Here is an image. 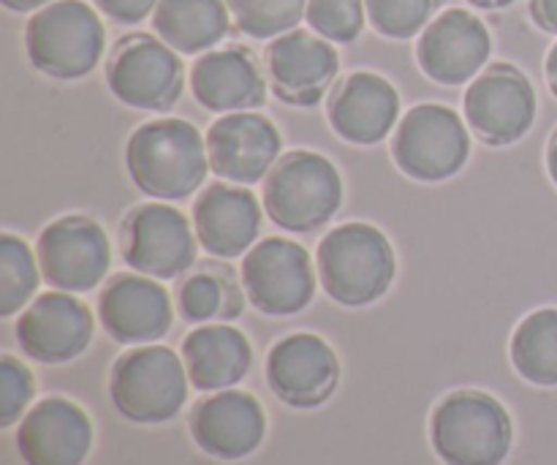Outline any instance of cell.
I'll list each match as a JSON object with an SVG mask.
<instances>
[{"mask_svg":"<svg viewBox=\"0 0 557 465\" xmlns=\"http://www.w3.org/2000/svg\"><path fill=\"white\" fill-rule=\"evenodd\" d=\"M125 167L136 188L150 199H188L210 172L207 136L183 118L150 120L131 134Z\"/></svg>","mask_w":557,"mask_h":465,"instance_id":"1","label":"cell"},{"mask_svg":"<svg viewBox=\"0 0 557 465\" xmlns=\"http://www.w3.org/2000/svg\"><path fill=\"white\" fill-rule=\"evenodd\" d=\"M324 292L346 308H364L384 297L397 276L395 248L373 223L351 221L332 229L315 250Z\"/></svg>","mask_w":557,"mask_h":465,"instance_id":"2","label":"cell"},{"mask_svg":"<svg viewBox=\"0 0 557 465\" xmlns=\"http://www.w3.org/2000/svg\"><path fill=\"white\" fill-rule=\"evenodd\" d=\"M107 30L85 0H54L30 16L25 52L36 71L52 79H82L101 63Z\"/></svg>","mask_w":557,"mask_h":465,"instance_id":"3","label":"cell"},{"mask_svg":"<svg viewBox=\"0 0 557 465\" xmlns=\"http://www.w3.org/2000/svg\"><path fill=\"white\" fill-rule=\"evenodd\" d=\"M430 441L446 465H500L511 452L515 425L493 395L460 390L435 406Z\"/></svg>","mask_w":557,"mask_h":465,"instance_id":"4","label":"cell"},{"mask_svg":"<svg viewBox=\"0 0 557 465\" xmlns=\"http://www.w3.org/2000/svg\"><path fill=\"white\" fill-rule=\"evenodd\" d=\"M343 205V180L330 158L292 150L277 158L264 180V210L272 223L294 234L326 227Z\"/></svg>","mask_w":557,"mask_h":465,"instance_id":"5","label":"cell"},{"mask_svg":"<svg viewBox=\"0 0 557 465\" xmlns=\"http://www.w3.org/2000/svg\"><path fill=\"white\" fill-rule=\"evenodd\" d=\"M188 381L183 357L166 346L147 343L114 363L109 397L120 417L136 425H161L177 417L185 406Z\"/></svg>","mask_w":557,"mask_h":465,"instance_id":"6","label":"cell"},{"mask_svg":"<svg viewBox=\"0 0 557 465\" xmlns=\"http://www.w3.org/2000/svg\"><path fill=\"white\" fill-rule=\"evenodd\" d=\"M471 134L455 109L444 103H419L408 109L392 136L397 169L419 183H441L466 167Z\"/></svg>","mask_w":557,"mask_h":465,"instance_id":"7","label":"cell"},{"mask_svg":"<svg viewBox=\"0 0 557 465\" xmlns=\"http://www.w3.org/2000/svg\"><path fill=\"white\" fill-rule=\"evenodd\" d=\"M107 85L125 107L166 112L183 96V58L163 38L134 33L114 44L107 63Z\"/></svg>","mask_w":557,"mask_h":465,"instance_id":"8","label":"cell"},{"mask_svg":"<svg viewBox=\"0 0 557 465\" xmlns=\"http://www.w3.org/2000/svg\"><path fill=\"white\" fill-rule=\"evenodd\" d=\"M536 109L533 82L511 63H493L484 69L462 98L468 129L490 147L520 142L533 129Z\"/></svg>","mask_w":557,"mask_h":465,"instance_id":"9","label":"cell"},{"mask_svg":"<svg viewBox=\"0 0 557 465\" xmlns=\"http://www.w3.org/2000/svg\"><path fill=\"white\" fill-rule=\"evenodd\" d=\"M243 289L250 305L267 316H294L315 294V270L305 245L264 237L243 256Z\"/></svg>","mask_w":557,"mask_h":465,"instance_id":"10","label":"cell"},{"mask_svg":"<svg viewBox=\"0 0 557 465\" xmlns=\"http://www.w3.org/2000/svg\"><path fill=\"white\" fill-rule=\"evenodd\" d=\"M123 259L131 270L158 281H174L196 265V229L177 207L150 201L123 221Z\"/></svg>","mask_w":557,"mask_h":465,"instance_id":"11","label":"cell"},{"mask_svg":"<svg viewBox=\"0 0 557 465\" xmlns=\"http://www.w3.org/2000/svg\"><path fill=\"white\" fill-rule=\"evenodd\" d=\"M44 281L58 292L82 294L101 286L112 267V245L101 223L87 216H63L36 243Z\"/></svg>","mask_w":557,"mask_h":465,"instance_id":"12","label":"cell"},{"mask_svg":"<svg viewBox=\"0 0 557 465\" xmlns=\"http://www.w3.org/2000/svg\"><path fill=\"white\" fill-rule=\"evenodd\" d=\"M493 52V36L479 14L446 9L419 33L417 60L424 76L446 87L476 79Z\"/></svg>","mask_w":557,"mask_h":465,"instance_id":"13","label":"cell"},{"mask_svg":"<svg viewBox=\"0 0 557 465\" xmlns=\"http://www.w3.org/2000/svg\"><path fill=\"white\" fill-rule=\"evenodd\" d=\"M272 93L292 107H315L341 71V54L313 30H294L272 38L264 54Z\"/></svg>","mask_w":557,"mask_h":465,"instance_id":"14","label":"cell"},{"mask_svg":"<svg viewBox=\"0 0 557 465\" xmlns=\"http://www.w3.org/2000/svg\"><path fill=\"white\" fill-rule=\"evenodd\" d=\"M341 363L324 338L294 332L267 354V384L292 408H319L335 395Z\"/></svg>","mask_w":557,"mask_h":465,"instance_id":"15","label":"cell"},{"mask_svg":"<svg viewBox=\"0 0 557 465\" xmlns=\"http://www.w3.org/2000/svg\"><path fill=\"white\" fill-rule=\"evenodd\" d=\"M92 314L69 292H47L33 299L16 321L22 354L41 365H63L87 352L92 341Z\"/></svg>","mask_w":557,"mask_h":465,"instance_id":"16","label":"cell"},{"mask_svg":"<svg viewBox=\"0 0 557 465\" xmlns=\"http://www.w3.org/2000/svg\"><path fill=\"white\" fill-rule=\"evenodd\" d=\"M281 150V131L259 112L223 114L207 131L210 169L226 183H261L277 163Z\"/></svg>","mask_w":557,"mask_h":465,"instance_id":"17","label":"cell"},{"mask_svg":"<svg viewBox=\"0 0 557 465\" xmlns=\"http://www.w3.org/2000/svg\"><path fill=\"white\" fill-rule=\"evenodd\" d=\"M103 330L125 346H147L172 330L174 308L166 289L150 276H114L98 297Z\"/></svg>","mask_w":557,"mask_h":465,"instance_id":"18","label":"cell"},{"mask_svg":"<svg viewBox=\"0 0 557 465\" xmlns=\"http://www.w3.org/2000/svg\"><path fill=\"white\" fill-rule=\"evenodd\" d=\"M326 118L332 131L351 145H379L400 123V93L373 71L343 76L330 93Z\"/></svg>","mask_w":557,"mask_h":465,"instance_id":"19","label":"cell"},{"mask_svg":"<svg viewBox=\"0 0 557 465\" xmlns=\"http://www.w3.org/2000/svg\"><path fill=\"white\" fill-rule=\"evenodd\" d=\"M188 425L196 446L215 461H243L267 436L264 408L243 390H221L199 401Z\"/></svg>","mask_w":557,"mask_h":465,"instance_id":"20","label":"cell"},{"mask_svg":"<svg viewBox=\"0 0 557 465\" xmlns=\"http://www.w3.org/2000/svg\"><path fill=\"white\" fill-rule=\"evenodd\" d=\"M16 450L25 465H82L92 450V423L65 397H44L22 417Z\"/></svg>","mask_w":557,"mask_h":465,"instance_id":"21","label":"cell"},{"mask_svg":"<svg viewBox=\"0 0 557 465\" xmlns=\"http://www.w3.org/2000/svg\"><path fill=\"white\" fill-rule=\"evenodd\" d=\"M194 229L199 245L215 259H237L261 234V205L253 191L237 183H212L196 196Z\"/></svg>","mask_w":557,"mask_h":465,"instance_id":"22","label":"cell"},{"mask_svg":"<svg viewBox=\"0 0 557 465\" xmlns=\"http://www.w3.org/2000/svg\"><path fill=\"white\" fill-rule=\"evenodd\" d=\"M267 76L248 47H221L199 54L190 69V90L207 112H253L267 101Z\"/></svg>","mask_w":557,"mask_h":465,"instance_id":"23","label":"cell"},{"mask_svg":"<svg viewBox=\"0 0 557 465\" xmlns=\"http://www.w3.org/2000/svg\"><path fill=\"white\" fill-rule=\"evenodd\" d=\"M183 363L199 392L232 390L248 376L253 352L248 338L228 325L196 327L183 341Z\"/></svg>","mask_w":557,"mask_h":465,"instance_id":"24","label":"cell"},{"mask_svg":"<svg viewBox=\"0 0 557 465\" xmlns=\"http://www.w3.org/2000/svg\"><path fill=\"white\" fill-rule=\"evenodd\" d=\"M232 11L226 0H161L152 30L180 54H205L226 38Z\"/></svg>","mask_w":557,"mask_h":465,"instance_id":"25","label":"cell"},{"mask_svg":"<svg viewBox=\"0 0 557 465\" xmlns=\"http://www.w3.org/2000/svg\"><path fill=\"white\" fill-rule=\"evenodd\" d=\"M177 310L188 325H205L212 319H237L243 314V292L226 265L196 267L177 289Z\"/></svg>","mask_w":557,"mask_h":465,"instance_id":"26","label":"cell"},{"mask_svg":"<svg viewBox=\"0 0 557 465\" xmlns=\"http://www.w3.org/2000/svg\"><path fill=\"white\" fill-rule=\"evenodd\" d=\"M511 365L536 387H557V308L533 310L511 335Z\"/></svg>","mask_w":557,"mask_h":465,"instance_id":"27","label":"cell"},{"mask_svg":"<svg viewBox=\"0 0 557 465\" xmlns=\"http://www.w3.org/2000/svg\"><path fill=\"white\" fill-rule=\"evenodd\" d=\"M41 265L30 245L16 234H0V316L20 314L41 283Z\"/></svg>","mask_w":557,"mask_h":465,"instance_id":"28","label":"cell"},{"mask_svg":"<svg viewBox=\"0 0 557 465\" xmlns=\"http://www.w3.org/2000/svg\"><path fill=\"white\" fill-rule=\"evenodd\" d=\"M234 25L250 38H277L305 20L308 0H226Z\"/></svg>","mask_w":557,"mask_h":465,"instance_id":"29","label":"cell"},{"mask_svg":"<svg viewBox=\"0 0 557 465\" xmlns=\"http://www.w3.org/2000/svg\"><path fill=\"white\" fill-rule=\"evenodd\" d=\"M441 3L444 0H364L370 27L397 41L419 36L438 16Z\"/></svg>","mask_w":557,"mask_h":465,"instance_id":"30","label":"cell"},{"mask_svg":"<svg viewBox=\"0 0 557 465\" xmlns=\"http://www.w3.org/2000/svg\"><path fill=\"white\" fill-rule=\"evenodd\" d=\"M308 27L332 44L357 41L368 22L364 0H308Z\"/></svg>","mask_w":557,"mask_h":465,"instance_id":"31","label":"cell"},{"mask_svg":"<svg viewBox=\"0 0 557 465\" xmlns=\"http://www.w3.org/2000/svg\"><path fill=\"white\" fill-rule=\"evenodd\" d=\"M33 392H36V384L27 365H22L11 354H3L0 357V425L3 428H11L16 419H22L33 401Z\"/></svg>","mask_w":557,"mask_h":465,"instance_id":"32","label":"cell"},{"mask_svg":"<svg viewBox=\"0 0 557 465\" xmlns=\"http://www.w3.org/2000/svg\"><path fill=\"white\" fill-rule=\"evenodd\" d=\"M92 3L98 5L101 14L120 22V25H139L158 9L161 0H92Z\"/></svg>","mask_w":557,"mask_h":465,"instance_id":"33","label":"cell"},{"mask_svg":"<svg viewBox=\"0 0 557 465\" xmlns=\"http://www.w3.org/2000/svg\"><path fill=\"white\" fill-rule=\"evenodd\" d=\"M531 16L542 30L557 36V0H531Z\"/></svg>","mask_w":557,"mask_h":465,"instance_id":"34","label":"cell"},{"mask_svg":"<svg viewBox=\"0 0 557 465\" xmlns=\"http://www.w3.org/2000/svg\"><path fill=\"white\" fill-rule=\"evenodd\" d=\"M9 11H16V14H27V11H38L44 5L54 3V0H0Z\"/></svg>","mask_w":557,"mask_h":465,"instance_id":"35","label":"cell"},{"mask_svg":"<svg viewBox=\"0 0 557 465\" xmlns=\"http://www.w3.org/2000/svg\"><path fill=\"white\" fill-rule=\"evenodd\" d=\"M544 74H547L549 90H553V96L557 98V44L549 49L547 60H544Z\"/></svg>","mask_w":557,"mask_h":465,"instance_id":"36","label":"cell"},{"mask_svg":"<svg viewBox=\"0 0 557 465\" xmlns=\"http://www.w3.org/2000/svg\"><path fill=\"white\" fill-rule=\"evenodd\" d=\"M547 172H549V178H553V183L557 185V129H555L553 139H549V147H547Z\"/></svg>","mask_w":557,"mask_h":465,"instance_id":"37","label":"cell"},{"mask_svg":"<svg viewBox=\"0 0 557 465\" xmlns=\"http://www.w3.org/2000/svg\"><path fill=\"white\" fill-rule=\"evenodd\" d=\"M471 5H479V9H504V5H511L515 0H468Z\"/></svg>","mask_w":557,"mask_h":465,"instance_id":"38","label":"cell"}]
</instances>
